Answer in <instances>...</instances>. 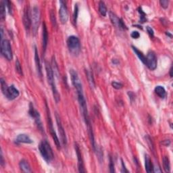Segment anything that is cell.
Masks as SVG:
<instances>
[{
    "mask_svg": "<svg viewBox=\"0 0 173 173\" xmlns=\"http://www.w3.org/2000/svg\"><path fill=\"white\" fill-rule=\"evenodd\" d=\"M46 69L47 80H48V82L49 83L50 86H51L52 87L54 98L55 101V102L58 103L60 100V95L59 94V93H58V91L56 88V85H55L54 70H53L52 66L48 63L46 64Z\"/></svg>",
    "mask_w": 173,
    "mask_h": 173,
    "instance_id": "cell-1",
    "label": "cell"
},
{
    "mask_svg": "<svg viewBox=\"0 0 173 173\" xmlns=\"http://www.w3.org/2000/svg\"><path fill=\"white\" fill-rule=\"evenodd\" d=\"M39 150L43 158L47 162H50L54 158V153H53V150L47 140H43L40 143L39 145Z\"/></svg>",
    "mask_w": 173,
    "mask_h": 173,
    "instance_id": "cell-2",
    "label": "cell"
},
{
    "mask_svg": "<svg viewBox=\"0 0 173 173\" xmlns=\"http://www.w3.org/2000/svg\"><path fill=\"white\" fill-rule=\"evenodd\" d=\"M1 91L3 92L6 98L10 100H15L19 96V91L16 88L14 85H11V86L7 87L3 79H1Z\"/></svg>",
    "mask_w": 173,
    "mask_h": 173,
    "instance_id": "cell-3",
    "label": "cell"
},
{
    "mask_svg": "<svg viewBox=\"0 0 173 173\" xmlns=\"http://www.w3.org/2000/svg\"><path fill=\"white\" fill-rule=\"evenodd\" d=\"M67 46L68 49L72 54L74 55H78L81 51V43L78 37L71 35L67 39Z\"/></svg>",
    "mask_w": 173,
    "mask_h": 173,
    "instance_id": "cell-4",
    "label": "cell"
},
{
    "mask_svg": "<svg viewBox=\"0 0 173 173\" xmlns=\"http://www.w3.org/2000/svg\"><path fill=\"white\" fill-rule=\"evenodd\" d=\"M1 53L4 57L7 60H12L13 58L12 49L10 42L8 39H1Z\"/></svg>",
    "mask_w": 173,
    "mask_h": 173,
    "instance_id": "cell-5",
    "label": "cell"
},
{
    "mask_svg": "<svg viewBox=\"0 0 173 173\" xmlns=\"http://www.w3.org/2000/svg\"><path fill=\"white\" fill-rule=\"evenodd\" d=\"M40 19H41V13L39 8L37 6H34L31 12V24L34 34H36L38 30Z\"/></svg>",
    "mask_w": 173,
    "mask_h": 173,
    "instance_id": "cell-6",
    "label": "cell"
},
{
    "mask_svg": "<svg viewBox=\"0 0 173 173\" xmlns=\"http://www.w3.org/2000/svg\"><path fill=\"white\" fill-rule=\"evenodd\" d=\"M46 108H47V122H48V128H49V132H50V134H51L52 137L53 138V139H54V142H55V144L56 145L57 148L58 150H60L61 148V144H60V139L58 137L57 135H56V133H55V130H54V125H53V122H52V120L51 118V115H50V113H49V108L47 107V103H46Z\"/></svg>",
    "mask_w": 173,
    "mask_h": 173,
    "instance_id": "cell-7",
    "label": "cell"
},
{
    "mask_svg": "<svg viewBox=\"0 0 173 173\" xmlns=\"http://www.w3.org/2000/svg\"><path fill=\"white\" fill-rule=\"evenodd\" d=\"M28 113H29V115H30L32 118L34 120V121H35L37 127H38V129L41 131L43 132L44 131H43V128L42 122L41 121V116H40V114L39 113V112L34 108V106L33 104H32V103H31L30 104Z\"/></svg>",
    "mask_w": 173,
    "mask_h": 173,
    "instance_id": "cell-8",
    "label": "cell"
},
{
    "mask_svg": "<svg viewBox=\"0 0 173 173\" xmlns=\"http://www.w3.org/2000/svg\"><path fill=\"white\" fill-rule=\"evenodd\" d=\"M145 64L151 70H154L157 68V58L154 52H148L147 56L145 57Z\"/></svg>",
    "mask_w": 173,
    "mask_h": 173,
    "instance_id": "cell-9",
    "label": "cell"
},
{
    "mask_svg": "<svg viewBox=\"0 0 173 173\" xmlns=\"http://www.w3.org/2000/svg\"><path fill=\"white\" fill-rule=\"evenodd\" d=\"M60 7L59 10L60 19L62 24H66L68 19V13L67 6H66V2L64 1H60Z\"/></svg>",
    "mask_w": 173,
    "mask_h": 173,
    "instance_id": "cell-10",
    "label": "cell"
},
{
    "mask_svg": "<svg viewBox=\"0 0 173 173\" xmlns=\"http://www.w3.org/2000/svg\"><path fill=\"white\" fill-rule=\"evenodd\" d=\"M55 118H56V122L58 128V132H59L61 142H62L63 145H66L67 144V138H66V135L65 133L64 129L62 124V122H61V120L59 116L58 115V114H55Z\"/></svg>",
    "mask_w": 173,
    "mask_h": 173,
    "instance_id": "cell-11",
    "label": "cell"
},
{
    "mask_svg": "<svg viewBox=\"0 0 173 173\" xmlns=\"http://www.w3.org/2000/svg\"><path fill=\"white\" fill-rule=\"evenodd\" d=\"M22 20L24 26L26 31H29L32 25L31 24V14L30 13V10H29L28 6H26L25 10H24Z\"/></svg>",
    "mask_w": 173,
    "mask_h": 173,
    "instance_id": "cell-12",
    "label": "cell"
},
{
    "mask_svg": "<svg viewBox=\"0 0 173 173\" xmlns=\"http://www.w3.org/2000/svg\"><path fill=\"white\" fill-rule=\"evenodd\" d=\"M74 148H75L77 159H78L79 172H85L84 163H83V160H82V158L81 150H80L79 146L78 145V144H77V143H75V145H74Z\"/></svg>",
    "mask_w": 173,
    "mask_h": 173,
    "instance_id": "cell-13",
    "label": "cell"
},
{
    "mask_svg": "<svg viewBox=\"0 0 173 173\" xmlns=\"http://www.w3.org/2000/svg\"><path fill=\"white\" fill-rule=\"evenodd\" d=\"M47 42H48V32H47V26L46 23H43L42 28V45H43V52H46V50L47 46Z\"/></svg>",
    "mask_w": 173,
    "mask_h": 173,
    "instance_id": "cell-14",
    "label": "cell"
},
{
    "mask_svg": "<svg viewBox=\"0 0 173 173\" xmlns=\"http://www.w3.org/2000/svg\"><path fill=\"white\" fill-rule=\"evenodd\" d=\"M34 61H35L36 68L37 70V73H38L40 76H42V70H41V62H40L39 56L38 54V51H37V47L34 46Z\"/></svg>",
    "mask_w": 173,
    "mask_h": 173,
    "instance_id": "cell-15",
    "label": "cell"
},
{
    "mask_svg": "<svg viewBox=\"0 0 173 173\" xmlns=\"http://www.w3.org/2000/svg\"><path fill=\"white\" fill-rule=\"evenodd\" d=\"M17 143H32L33 142L27 135L20 134L18 135L16 140Z\"/></svg>",
    "mask_w": 173,
    "mask_h": 173,
    "instance_id": "cell-16",
    "label": "cell"
},
{
    "mask_svg": "<svg viewBox=\"0 0 173 173\" xmlns=\"http://www.w3.org/2000/svg\"><path fill=\"white\" fill-rule=\"evenodd\" d=\"M19 166L20 170L24 172H32L31 168L29 165L28 162L26 160H22L20 162Z\"/></svg>",
    "mask_w": 173,
    "mask_h": 173,
    "instance_id": "cell-17",
    "label": "cell"
},
{
    "mask_svg": "<svg viewBox=\"0 0 173 173\" xmlns=\"http://www.w3.org/2000/svg\"><path fill=\"white\" fill-rule=\"evenodd\" d=\"M145 167L146 172L150 173L153 171V165L151 163V160L150 156L146 154L145 157Z\"/></svg>",
    "mask_w": 173,
    "mask_h": 173,
    "instance_id": "cell-18",
    "label": "cell"
},
{
    "mask_svg": "<svg viewBox=\"0 0 173 173\" xmlns=\"http://www.w3.org/2000/svg\"><path fill=\"white\" fill-rule=\"evenodd\" d=\"M154 91L160 98H164L166 96V90H165L164 87L160 86V85L156 86L154 89Z\"/></svg>",
    "mask_w": 173,
    "mask_h": 173,
    "instance_id": "cell-19",
    "label": "cell"
},
{
    "mask_svg": "<svg viewBox=\"0 0 173 173\" xmlns=\"http://www.w3.org/2000/svg\"><path fill=\"white\" fill-rule=\"evenodd\" d=\"M162 162H163V167L164 169V171L166 172H170V164L169 158L167 156H164L163 159H162Z\"/></svg>",
    "mask_w": 173,
    "mask_h": 173,
    "instance_id": "cell-20",
    "label": "cell"
},
{
    "mask_svg": "<svg viewBox=\"0 0 173 173\" xmlns=\"http://www.w3.org/2000/svg\"><path fill=\"white\" fill-rule=\"evenodd\" d=\"M6 1H1L0 3V16L1 20H4L6 18Z\"/></svg>",
    "mask_w": 173,
    "mask_h": 173,
    "instance_id": "cell-21",
    "label": "cell"
},
{
    "mask_svg": "<svg viewBox=\"0 0 173 173\" xmlns=\"http://www.w3.org/2000/svg\"><path fill=\"white\" fill-rule=\"evenodd\" d=\"M99 12L103 16H106L107 14V7H106L104 2L102 1H100L99 3Z\"/></svg>",
    "mask_w": 173,
    "mask_h": 173,
    "instance_id": "cell-22",
    "label": "cell"
},
{
    "mask_svg": "<svg viewBox=\"0 0 173 173\" xmlns=\"http://www.w3.org/2000/svg\"><path fill=\"white\" fill-rule=\"evenodd\" d=\"M132 48H133V51L135 52V54H136L137 55V57L139 58V60L142 61V62L143 64H145V56L144 55H143V53L142 52H140L139 49H138L137 48H136V47H134V46H132Z\"/></svg>",
    "mask_w": 173,
    "mask_h": 173,
    "instance_id": "cell-23",
    "label": "cell"
},
{
    "mask_svg": "<svg viewBox=\"0 0 173 173\" xmlns=\"http://www.w3.org/2000/svg\"><path fill=\"white\" fill-rule=\"evenodd\" d=\"M86 75L87 77V79H88V81H89V83L90 85V86L93 87V88H94L95 85L94 76H93V74L91 73V72L86 70Z\"/></svg>",
    "mask_w": 173,
    "mask_h": 173,
    "instance_id": "cell-24",
    "label": "cell"
},
{
    "mask_svg": "<svg viewBox=\"0 0 173 173\" xmlns=\"http://www.w3.org/2000/svg\"><path fill=\"white\" fill-rule=\"evenodd\" d=\"M78 15H79V6H78V4H75V6H74V10L73 13V22L74 24L76 23Z\"/></svg>",
    "mask_w": 173,
    "mask_h": 173,
    "instance_id": "cell-25",
    "label": "cell"
},
{
    "mask_svg": "<svg viewBox=\"0 0 173 173\" xmlns=\"http://www.w3.org/2000/svg\"><path fill=\"white\" fill-rule=\"evenodd\" d=\"M15 68H16V70L17 73L19 74H20V75H22L23 73H22V66H21L20 63L18 60H16V61Z\"/></svg>",
    "mask_w": 173,
    "mask_h": 173,
    "instance_id": "cell-26",
    "label": "cell"
},
{
    "mask_svg": "<svg viewBox=\"0 0 173 173\" xmlns=\"http://www.w3.org/2000/svg\"><path fill=\"white\" fill-rule=\"evenodd\" d=\"M50 18H51V22L52 24V26H54V27L56 28L58 25H57V22H56V18H55V16L54 12L52 11L50 12Z\"/></svg>",
    "mask_w": 173,
    "mask_h": 173,
    "instance_id": "cell-27",
    "label": "cell"
},
{
    "mask_svg": "<svg viewBox=\"0 0 173 173\" xmlns=\"http://www.w3.org/2000/svg\"><path fill=\"white\" fill-rule=\"evenodd\" d=\"M138 10H139V14H141V20L140 21L142 22H145V21H146V14H145V13L143 11V10L142 9V7H139V9H138Z\"/></svg>",
    "mask_w": 173,
    "mask_h": 173,
    "instance_id": "cell-28",
    "label": "cell"
},
{
    "mask_svg": "<svg viewBox=\"0 0 173 173\" xmlns=\"http://www.w3.org/2000/svg\"><path fill=\"white\" fill-rule=\"evenodd\" d=\"M112 86L114 88L116 89H121L122 88L123 85H122V84L119 82L113 81V82H112Z\"/></svg>",
    "mask_w": 173,
    "mask_h": 173,
    "instance_id": "cell-29",
    "label": "cell"
},
{
    "mask_svg": "<svg viewBox=\"0 0 173 173\" xmlns=\"http://www.w3.org/2000/svg\"><path fill=\"white\" fill-rule=\"evenodd\" d=\"M160 4L161 6L162 7H164V8H167L168 6H169V1H167V0H161V1H160Z\"/></svg>",
    "mask_w": 173,
    "mask_h": 173,
    "instance_id": "cell-30",
    "label": "cell"
},
{
    "mask_svg": "<svg viewBox=\"0 0 173 173\" xmlns=\"http://www.w3.org/2000/svg\"><path fill=\"white\" fill-rule=\"evenodd\" d=\"M110 172H115V170H114V162L112 160V157L110 158Z\"/></svg>",
    "mask_w": 173,
    "mask_h": 173,
    "instance_id": "cell-31",
    "label": "cell"
},
{
    "mask_svg": "<svg viewBox=\"0 0 173 173\" xmlns=\"http://www.w3.org/2000/svg\"><path fill=\"white\" fill-rule=\"evenodd\" d=\"M140 36V34L139 32L137 31H133L132 33H131V37H133V39H138Z\"/></svg>",
    "mask_w": 173,
    "mask_h": 173,
    "instance_id": "cell-32",
    "label": "cell"
},
{
    "mask_svg": "<svg viewBox=\"0 0 173 173\" xmlns=\"http://www.w3.org/2000/svg\"><path fill=\"white\" fill-rule=\"evenodd\" d=\"M146 29H147V32L148 33V34H150V36L154 37V32L153 29L151 28V27H150V26H147V27H146Z\"/></svg>",
    "mask_w": 173,
    "mask_h": 173,
    "instance_id": "cell-33",
    "label": "cell"
},
{
    "mask_svg": "<svg viewBox=\"0 0 173 173\" xmlns=\"http://www.w3.org/2000/svg\"><path fill=\"white\" fill-rule=\"evenodd\" d=\"M153 171L155 172H161L162 170L160 169V168L159 166H156L153 168Z\"/></svg>",
    "mask_w": 173,
    "mask_h": 173,
    "instance_id": "cell-34",
    "label": "cell"
},
{
    "mask_svg": "<svg viewBox=\"0 0 173 173\" xmlns=\"http://www.w3.org/2000/svg\"><path fill=\"white\" fill-rule=\"evenodd\" d=\"M121 162H122V172H129V171L126 169V168H125V165L124 164V162L122 161V160H121Z\"/></svg>",
    "mask_w": 173,
    "mask_h": 173,
    "instance_id": "cell-35",
    "label": "cell"
},
{
    "mask_svg": "<svg viewBox=\"0 0 173 173\" xmlns=\"http://www.w3.org/2000/svg\"><path fill=\"white\" fill-rule=\"evenodd\" d=\"M4 164V157H3V154H2V152H1V165L3 166Z\"/></svg>",
    "mask_w": 173,
    "mask_h": 173,
    "instance_id": "cell-36",
    "label": "cell"
},
{
    "mask_svg": "<svg viewBox=\"0 0 173 173\" xmlns=\"http://www.w3.org/2000/svg\"><path fill=\"white\" fill-rule=\"evenodd\" d=\"M172 68L171 67V68H170V76H172Z\"/></svg>",
    "mask_w": 173,
    "mask_h": 173,
    "instance_id": "cell-37",
    "label": "cell"
}]
</instances>
